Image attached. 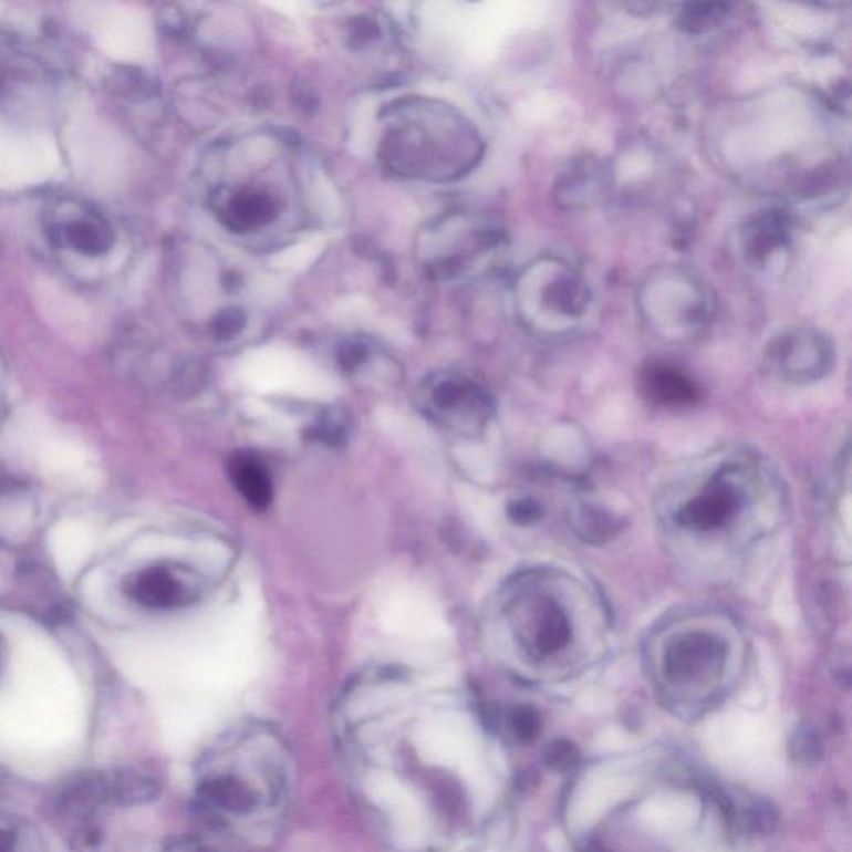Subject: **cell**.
Segmentation results:
<instances>
[{
  "label": "cell",
  "instance_id": "1",
  "mask_svg": "<svg viewBox=\"0 0 852 852\" xmlns=\"http://www.w3.org/2000/svg\"><path fill=\"white\" fill-rule=\"evenodd\" d=\"M484 144L474 125L441 105L393 107L382 157L393 170L428 180H455L480 162Z\"/></svg>",
  "mask_w": 852,
  "mask_h": 852
},
{
  "label": "cell",
  "instance_id": "2",
  "mask_svg": "<svg viewBox=\"0 0 852 852\" xmlns=\"http://www.w3.org/2000/svg\"><path fill=\"white\" fill-rule=\"evenodd\" d=\"M419 406L432 422L457 434L484 430L493 415V399L484 386L461 373H435L419 388Z\"/></svg>",
  "mask_w": 852,
  "mask_h": 852
},
{
  "label": "cell",
  "instance_id": "3",
  "mask_svg": "<svg viewBox=\"0 0 852 852\" xmlns=\"http://www.w3.org/2000/svg\"><path fill=\"white\" fill-rule=\"evenodd\" d=\"M766 362L786 382L809 383L822 378L834 363L832 343L811 329H796L772 340Z\"/></svg>",
  "mask_w": 852,
  "mask_h": 852
},
{
  "label": "cell",
  "instance_id": "4",
  "mask_svg": "<svg viewBox=\"0 0 852 852\" xmlns=\"http://www.w3.org/2000/svg\"><path fill=\"white\" fill-rule=\"evenodd\" d=\"M728 658V646L723 640L705 631L685 634L669 645L663 662V672L669 682L678 685L702 683L715 678Z\"/></svg>",
  "mask_w": 852,
  "mask_h": 852
},
{
  "label": "cell",
  "instance_id": "5",
  "mask_svg": "<svg viewBox=\"0 0 852 852\" xmlns=\"http://www.w3.org/2000/svg\"><path fill=\"white\" fill-rule=\"evenodd\" d=\"M220 222L236 233H252L272 226L280 216V201L266 188H222L216 198Z\"/></svg>",
  "mask_w": 852,
  "mask_h": 852
},
{
  "label": "cell",
  "instance_id": "6",
  "mask_svg": "<svg viewBox=\"0 0 852 852\" xmlns=\"http://www.w3.org/2000/svg\"><path fill=\"white\" fill-rule=\"evenodd\" d=\"M127 594L141 606L168 610L190 603L195 588L190 578H185L175 568L155 564L137 571L127 581Z\"/></svg>",
  "mask_w": 852,
  "mask_h": 852
},
{
  "label": "cell",
  "instance_id": "7",
  "mask_svg": "<svg viewBox=\"0 0 852 852\" xmlns=\"http://www.w3.org/2000/svg\"><path fill=\"white\" fill-rule=\"evenodd\" d=\"M739 507L735 488L721 484L709 487L705 493L693 498L679 508L675 521L686 530L711 531L723 527Z\"/></svg>",
  "mask_w": 852,
  "mask_h": 852
},
{
  "label": "cell",
  "instance_id": "8",
  "mask_svg": "<svg viewBox=\"0 0 852 852\" xmlns=\"http://www.w3.org/2000/svg\"><path fill=\"white\" fill-rule=\"evenodd\" d=\"M642 386L653 403L663 406H686L699 402L702 388L698 383L669 363L655 362L643 370Z\"/></svg>",
  "mask_w": 852,
  "mask_h": 852
},
{
  "label": "cell",
  "instance_id": "9",
  "mask_svg": "<svg viewBox=\"0 0 852 852\" xmlns=\"http://www.w3.org/2000/svg\"><path fill=\"white\" fill-rule=\"evenodd\" d=\"M51 240L55 246L71 247L85 257H102L114 247L115 233L105 220L85 217L52 226Z\"/></svg>",
  "mask_w": 852,
  "mask_h": 852
},
{
  "label": "cell",
  "instance_id": "10",
  "mask_svg": "<svg viewBox=\"0 0 852 852\" xmlns=\"http://www.w3.org/2000/svg\"><path fill=\"white\" fill-rule=\"evenodd\" d=\"M571 624L554 601H544L534 611L533 623L527 630V646L531 655L543 658L554 655L570 643Z\"/></svg>",
  "mask_w": 852,
  "mask_h": 852
},
{
  "label": "cell",
  "instance_id": "11",
  "mask_svg": "<svg viewBox=\"0 0 852 852\" xmlns=\"http://www.w3.org/2000/svg\"><path fill=\"white\" fill-rule=\"evenodd\" d=\"M789 242V222L781 211H765L742 230V249L749 262L762 266Z\"/></svg>",
  "mask_w": 852,
  "mask_h": 852
},
{
  "label": "cell",
  "instance_id": "12",
  "mask_svg": "<svg viewBox=\"0 0 852 852\" xmlns=\"http://www.w3.org/2000/svg\"><path fill=\"white\" fill-rule=\"evenodd\" d=\"M230 480L243 500L256 508L266 510L273 498V484L266 464L249 451H240L230 458Z\"/></svg>",
  "mask_w": 852,
  "mask_h": 852
},
{
  "label": "cell",
  "instance_id": "13",
  "mask_svg": "<svg viewBox=\"0 0 852 852\" xmlns=\"http://www.w3.org/2000/svg\"><path fill=\"white\" fill-rule=\"evenodd\" d=\"M550 270L551 279L540 287V305L548 313L576 319L586 309L588 295L583 282L568 267Z\"/></svg>",
  "mask_w": 852,
  "mask_h": 852
},
{
  "label": "cell",
  "instance_id": "14",
  "mask_svg": "<svg viewBox=\"0 0 852 852\" xmlns=\"http://www.w3.org/2000/svg\"><path fill=\"white\" fill-rule=\"evenodd\" d=\"M201 796L222 811L247 814L259 804L256 791L233 776H217L201 786Z\"/></svg>",
  "mask_w": 852,
  "mask_h": 852
},
{
  "label": "cell",
  "instance_id": "15",
  "mask_svg": "<svg viewBox=\"0 0 852 852\" xmlns=\"http://www.w3.org/2000/svg\"><path fill=\"white\" fill-rule=\"evenodd\" d=\"M571 527L581 540L591 544H604L623 530V520L596 505H578L570 513Z\"/></svg>",
  "mask_w": 852,
  "mask_h": 852
},
{
  "label": "cell",
  "instance_id": "16",
  "mask_svg": "<svg viewBox=\"0 0 852 852\" xmlns=\"http://www.w3.org/2000/svg\"><path fill=\"white\" fill-rule=\"evenodd\" d=\"M603 168L591 160L574 162L567 172H563L560 178L561 201H570L571 205L581 204L584 200H591L593 195L598 190H601L600 185L603 184Z\"/></svg>",
  "mask_w": 852,
  "mask_h": 852
},
{
  "label": "cell",
  "instance_id": "17",
  "mask_svg": "<svg viewBox=\"0 0 852 852\" xmlns=\"http://www.w3.org/2000/svg\"><path fill=\"white\" fill-rule=\"evenodd\" d=\"M728 8V4H719V2L686 4L678 15L679 29L689 34H705L725 21Z\"/></svg>",
  "mask_w": 852,
  "mask_h": 852
},
{
  "label": "cell",
  "instance_id": "18",
  "mask_svg": "<svg viewBox=\"0 0 852 852\" xmlns=\"http://www.w3.org/2000/svg\"><path fill=\"white\" fill-rule=\"evenodd\" d=\"M508 726L515 738L521 742H531L540 736L541 716L533 706H515L508 711Z\"/></svg>",
  "mask_w": 852,
  "mask_h": 852
},
{
  "label": "cell",
  "instance_id": "19",
  "mask_svg": "<svg viewBox=\"0 0 852 852\" xmlns=\"http://www.w3.org/2000/svg\"><path fill=\"white\" fill-rule=\"evenodd\" d=\"M158 786L150 778L138 775H125L114 786L115 798L127 804L148 801L157 796Z\"/></svg>",
  "mask_w": 852,
  "mask_h": 852
},
{
  "label": "cell",
  "instance_id": "20",
  "mask_svg": "<svg viewBox=\"0 0 852 852\" xmlns=\"http://www.w3.org/2000/svg\"><path fill=\"white\" fill-rule=\"evenodd\" d=\"M544 765L554 772H568L580 762V749L567 739L550 742L543 752Z\"/></svg>",
  "mask_w": 852,
  "mask_h": 852
},
{
  "label": "cell",
  "instance_id": "21",
  "mask_svg": "<svg viewBox=\"0 0 852 852\" xmlns=\"http://www.w3.org/2000/svg\"><path fill=\"white\" fill-rule=\"evenodd\" d=\"M791 755L796 761L812 765L822 756V742L811 726H801L791 739Z\"/></svg>",
  "mask_w": 852,
  "mask_h": 852
},
{
  "label": "cell",
  "instance_id": "22",
  "mask_svg": "<svg viewBox=\"0 0 852 852\" xmlns=\"http://www.w3.org/2000/svg\"><path fill=\"white\" fill-rule=\"evenodd\" d=\"M111 81L114 84L112 89L122 97L137 98L138 95L145 97V94L152 92V82L135 69H121V71L115 72Z\"/></svg>",
  "mask_w": 852,
  "mask_h": 852
},
{
  "label": "cell",
  "instance_id": "23",
  "mask_svg": "<svg viewBox=\"0 0 852 852\" xmlns=\"http://www.w3.org/2000/svg\"><path fill=\"white\" fill-rule=\"evenodd\" d=\"M543 510L534 498H520L508 505V517L521 527H530L540 520Z\"/></svg>",
  "mask_w": 852,
  "mask_h": 852
},
{
  "label": "cell",
  "instance_id": "24",
  "mask_svg": "<svg viewBox=\"0 0 852 852\" xmlns=\"http://www.w3.org/2000/svg\"><path fill=\"white\" fill-rule=\"evenodd\" d=\"M243 325H246V315L242 310L227 309L214 320V333L220 340L232 339L243 329Z\"/></svg>",
  "mask_w": 852,
  "mask_h": 852
},
{
  "label": "cell",
  "instance_id": "25",
  "mask_svg": "<svg viewBox=\"0 0 852 852\" xmlns=\"http://www.w3.org/2000/svg\"><path fill=\"white\" fill-rule=\"evenodd\" d=\"M751 814L752 825H755L759 832L771 831V829L775 828L776 812L772 811L771 806L766 804V802L756 804L755 808H752Z\"/></svg>",
  "mask_w": 852,
  "mask_h": 852
},
{
  "label": "cell",
  "instance_id": "26",
  "mask_svg": "<svg viewBox=\"0 0 852 852\" xmlns=\"http://www.w3.org/2000/svg\"><path fill=\"white\" fill-rule=\"evenodd\" d=\"M583 852H610V851H606V849L601 848V845H588V848L584 849Z\"/></svg>",
  "mask_w": 852,
  "mask_h": 852
},
{
  "label": "cell",
  "instance_id": "27",
  "mask_svg": "<svg viewBox=\"0 0 852 852\" xmlns=\"http://www.w3.org/2000/svg\"><path fill=\"white\" fill-rule=\"evenodd\" d=\"M4 643H2V636H0V672H2V663H4Z\"/></svg>",
  "mask_w": 852,
  "mask_h": 852
},
{
  "label": "cell",
  "instance_id": "28",
  "mask_svg": "<svg viewBox=\"0 0 852 852\" xmlns=\"http://www.w3.org/2000/svg\"><path fill=\"white\" fill-rule=\"evenodd\" d=\"M0 89H2V81H0Z\"/></svg>",
  "mask_w": 852,
  "mask_h": 852
}]
</instances>
